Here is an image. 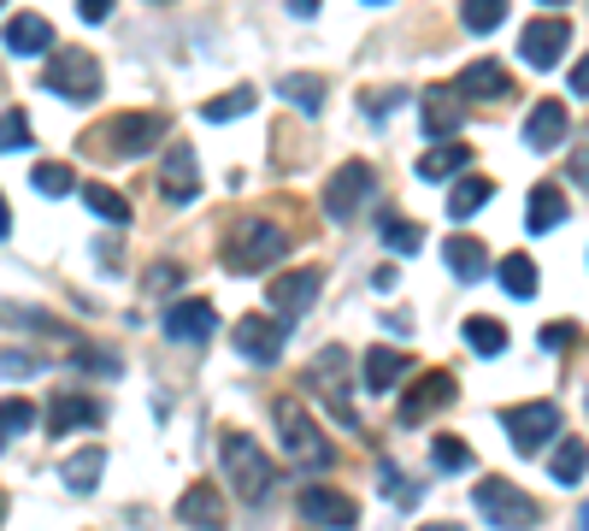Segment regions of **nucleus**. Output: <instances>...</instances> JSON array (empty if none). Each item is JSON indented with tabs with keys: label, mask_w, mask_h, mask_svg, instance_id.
<instances>
[{
	"label": "nucleus",
	"mask_w": 589,
	"mask_h": 531,
	"mask_svg": "<svg viewBox=\"0 0 589 531\" xmlns=\"http://www.w3.org/2000/svg\"><path fill=\"white\" fill-rule=\"evenodd\" d=\"M271 420H277V437H283V449L301 460V467H313V472H324L336 460V449H331V437L313 425V414H307L294 396H277L271 402Z\"/></svg>",
	"instance_id": "nucleus-1"
},
{
	"label": "nucleus",
	"mask_w": 589,
	"mask_h": 531,
	"mask_svg": "<svg viewBox=\"0 0 589 531\" xmlns=\"http://www.w3.org/2000/svg\"><path fill=\"white\" fill-rule=\"evenodd\" d=\"M218 449H224V472H231V485H236V496L242 502H266V490L277 485V467L266 455H259V443L248 437V432H224L218 437Z\"/></svg>",
	"instance_id": "nucleus-2"
},
{
	"label": "nucleus",
	"mask_w": 589,
	"mask_h": 531,
	"mask_svg": "<svg viewBox=\"0 0 589 531\" xmlns=\"http://www.w3.org/2000/svg\"><path fill=\"white\" fill-rule=\"evenodd\" d=\"M289 254V231L271 225V219H236L231 243H224V266L231 272H259L271 261H283Z\"/></svg>",
	"instance_id": "nucleus-3"
},
{
	"label": "nucleus",
	"mask_w": 589,
	"mask_h": 531,
	"mask_svg": "<svg viewBox=\"0 0 589 531\" xmlns=\"http://www.w3.org/2000/svg\"><path fill=\"white\" fill-rule=\"evenodd\" d=\"M472 502H478V513H483L495 531H531L536 520H543V502H531V496L518 490L513 478H478Z\"/></svg>",
	"instance_id": "nucleus-4"
},
{
	"label": "nucleus",
	"mask_w": 589,
	"mask_h": 531,
	"mask_svg": "<svg viewBox=\"0 0 589 531\" xmlns=\"http://www.w3.org/2000/svg\"><path fill=\"white\" fill-rule=\"evenodd\" d=\"M501 420H507L513 449H518V455H531V460H543V449H554V443H560V407H554V402L507 407Z\"/></svg>",
	"instance_id": "nucleus-5"
},
{
	"label": "nucleus",
	"mask_w": 589,
	"mask_h": 531,
	"mask_svg": "<svg viewBox=\"0 0 589 531\" xmlns=\"http://www.w3.org/2000/svg\"><path fill=\"white\" fill-rule=\"evenodd\" d=\"M42 89L60 95V100H77V107L100 100V65H95V54H83V47H72V54H54V65H47V77H42Z\"/></svg>",
	"instance_id": "nucleus-6"
},
{
	"label": "nucleus",
	"mask_w": 589,
	"mask_h": 531,
	"mask_svg": "<svg viewBox=\"0 0 589 531\" xmlns=\"http://www.w3.org/2000/svg\"><path fill=\"white\" fill-rule=\"evenodd\" d=\"M236 354L242 361H254V367H271L277 354H283V337H289V319H277V314H248V319H236Z\"/></svg>",
	"instance_id": "nucleus-7"
},
{
	"label": "nucleus",
	"mask_w": 589,
	"mask_h": 531,
	"mask_svg": "<svg viewBox=\"0 0 589 531\" xmlns=\"http://www.w3.org/2000/svg\"><path fill=\"white\" fill-rule=\"evenodd\" d=\"M366 201H372V166L366 160H349L342 171H331V183H324V213H331L336 225L354 219Z\"/></svg>",
	"instance_id": "nucleus-8"
},
{
	"label": "nucleus",
	"mask_w": 589,
	"mask_h": 531,
	"mask_svg": "<svg viewBox=\"0 0 589 531\" xmlns=\"http://www.w3.org/2000/svg\"><path fill=\"white\" fill-rule=\"evenodd\" d=\"M301 520L319 525V531H354L360 525V502L331 490V485H307L301 490Z\"/></svg>",
	"instance_id": "nucleus-9"
},
{
	"label": "nucleus",
	"mask_w": 589,
	"mask_h": 531,
	"mask_svg": "<svg viewBox=\"0 0 589 531\" xmlns=\"http://www.w3.org/2000/svg\"><path fill=\"white\" fill-rule=\"evenodd\" d=\"M165 142V118L160 113H118L113 130H107V148L118 160H136V153H153Z\"/></svg>",
	"instance_id": "nucleus-10"
},
{
	"label": "nucleus",
	"mask_w": 589,
	"mask_h": 531,
	"mask_svg": "<svg viewBox=\"0 0 589 531\" xmlns=\"http://www.w3.org/2000/svg\"><path fill=\"white\" fill-rule=\"evenodd\" d=\"M566 47H571V24H566V19H531L525 30H518V60L536 65V72L560 65Z\"/></svg>",
	"instance_id": "nucleus-11"
},
{
	"label": "nucleus",
	"mask_w": 589,
	"mask_h": 531,
	"mask_svg": "<svg viewBox=\"0 0 589 531\" xmlns=\"http://www.w3.org/2000/svg\"><path fill=\"white\" fill-rule=\"evenodd\" d=\"M319 272L313 266H294V272H277V278L266 284V307L277 319H294V314H307V307L319 301Z\"/></svg>",
	"instance_id": "nucleus-12"
},
{
	"label": "nucleus",
	"mask_w": 589,
	"mask_h": 531,
	"mask_svg": "<svg viewBox=\"0 0 589 531\" xmlns=\"http://www.w3.org/2000/svg\"><path fill=\"white\" fill-rule=\"evenodd\" d=\"M349 367H354V361H349V349H336V342H331V349H324L319 361H313V372H307V390H313V396H331L336 420L360 432V414L349 407V396H342V372H349Z\"/></svg>",
	"instance_id": "nucleus-13"
},
{
	"label": "nucleus",
	"mask_w": 589,
	"mask_h": 531,
	"mask_svg": "<svg viewBox=\"0 0 589 531\" xmlns=\"http://www.w3.org/2000/svg\"><path fill=\"white\" fill-rule=\"evenodd\" d=\"M448 402H454V379H448V372H425L419 384L401 390V407H395V420H401V425H425V420L437 414V407H448Z\"/></svg>",
	"instance_id": "nucleus-14"
},
{
	"label": "nucleus",
	"mask_w": 589,
	"mask_h": 531,
	"mask_svg": "<svg viewBox=\"0 0 589 531\" xmlns=\"http://www.w3.org/2000/svg\"><path fill=\"white\" fill-rule=\"evenodd\" d=\"M107 420V407H100L95 396H77V390H60L54 402H47V432L54 437H72V432H95V425Z\"/></svg>",
	"instance_id": "nucleus-15"
},
{
	"label": "nucleus",
	"mask_w": 589,
	"mask_h": 531,
	"mask_svg": "<svg viewBox=\"0 0 589 531\" xmlns=\"http://www.w3.org/2000/svg\"><path fill=\"white\" fill-rule=\"evenodd\" d=\"M160 331L171 342H213L218 314H213V301H171L160 314Z\"/></svg>",
	"instance_id": "nucleus-16"
},
{
	"label": "nucleus",
	"mask_w": 589,
	"mask_h": 531,
	"mask_svg": "<svg viewBox=\"0 0 589 531\" xmlns=\"http://www.w3.org/2000/svg\"><path fill=\"white\" fill-rule=\"evenodd\" d=\"M160 195L171 201V208H189V201L201 195V171H195V148L189 142H171L165 171H160Z\"/></svg>",
	"instance_id": "nucleus-17"
},
{
	"label": "nucleus",
	"mask_w": 589,
	"mask_h": 531,
	"mask_svg": "<svg viewBox=\"0 0 589 531\" xmlns=\"http://www.w3.org/2000/svg\"><path fill=\"white\" fill-rule=\"evenodd\" d=\"M566 130H571V118H566V100H536V107L525 113V142L536 153H554L566 142Z\"/></svg>",
	"instance_id": "nucleus-18"
},
{
	"label": "nucleus",
	"mask_w": 589,
	"mask_h": 531,
	"mask_svg": "<svg viewBox=\"0 0 589 531\" xmlns=\"http://www.w3.org/2000/svg\"><path fill=\"white\" fill-rule=\"evenodd\" d=\"M7 54H19V60L54 54V24H47L42 12H12L7 19Z\"/></svg>",
	"instance_id": "nucleus-19"
},
{
	"label": "nucleus",
	"mask_w": 589,
	"mask_h": 531,
	"mask_svg": "<svg viewBox=\"0 0 589 531\" xmlns=\"http://www.w3.org/2000/svg\"><path fill=\"white\" fill-rule=\"evenodd\" d=\"M507 89H513V77H507V65H501V60H472L454 77V95L460 100H501Z\"/></svg>",
	"instance_id": "nucleus-20"
},
{
	"label": "nucleus",
	"mask_w": 589,
	"mask_h": 531,
	"mask_svg": "<svg viewBox=\"0 0 589 531\" xmlns=\"http://www.w3.org/2000/svg\"><path fill=\"white\" fill-rule=\"evenodd\" d=\"M566 225V190L560 183H536L531 190V201H525V231H560Z\"/></svg>",
	"instance_id": "nucleus-21"
},
{
	"label": "nucleus",
	"mask_w": 589,
	"mask_h": 531,
	"mask_svg": "<svg viewBox=\"0 0 589 531\" xmlns=\"http://www.w3.org/2000/svg\"><path fill=\"white\" fill-rule=\"evenodd\" d=\"M178 520L195 525V531H224V502L213 485H189L183 502H178Z\"/></svg>",
	"instance_id": "nucleus-22"
},
{
	"label": "nucleus",
	"mask_w": 589,
	"mask_h": 531,
	"mask_svg": "<svg viewBox=\"0 0 589 531\" xmlns=\"http://www.w3.org/2000/svg\"><path fill=\"white\" fill-rule=\"evenodd\" d=\"M442 261H448V272H454L460 284H478L483 272H490V248H483L478 236H448V243H442Z\"/></svg>",
	"instance_id": "nucleus-23"
},
{
	"label": "nucleus",
	"mask_w": 589,
	"mask_h": 531,
	"mask_svg": "<svg viewBox=\"0 0 589 531\" xmlns=\"http://www.w3.org/2000/svg\"><path fill=\"white\" fill-rule=\"evenodd\" d=\"M360 367H366V390H372V396H389V390L401 384V372H407V361L389 349V342L366 349V354H360Z\"/></svg>",
	"instance_id": "nucleus-24"
},
{
	"label": "nucleus",
	"mask_w": 589,
	"mask_h": 531,
	"mask_svg": "<svg viewBox=\"0 0 589 531\" xmlns=\"http://www.w3.org/2000/svg\"><path fill=\"white\" fill-rule=\"evenodd\" d=\"M465 166H472V148L465 142H437L419 160V178L425 183H448V178H465Z\"/></svg>",
	"instance_id": "nucleus-25"
},
{
	"label": "nucleus",
	"mask_w": 589,
	"mask_h": 531,
	"mask_svg": "<svg viewBox=\"0 0 589 531\" xmlns=\"http://www.w3.org/2000/svg\"><path fill=\"white\" fill-rule=\"evenodd\" d=\"M100 472H107V449H77V455L60 467V478H65V490H72V496H95Z\"/></svg>",
	"instance_id": "nucleus-26"
},
{
	"label": "nucleus",
	"mask_w": 589,
	"mask_h": 531,
	"mask_svg": "<svg viewBox=\"0 0 589 531\" xmlns=\"http://www.w3.org/2000/svg\"><path fill=\"white\" fill-rule=\"evenodd\" d=\"M548 472H554V485H583V472H589V449L578 437H560L554 443V455H548Z\"/></svg>",
	"instance_id": "nucleus-27"
},
{
	"label": "nucleus",
	"mask_w": 589,
	"mask_h": 531,
	"mask_svg": "<svg viewBox=\"0 0 589 531\" xmlns=\"http://www.w3.org/2000/svg\"><path fill=\"white\" fill-rule=\"evenodd\" d=\"M490 195H495V183L478 178V171H465V178H454V190H448V219H472Z\"/></svg>",
	"instance_id": "nucleus-28"
},
{
	"label": "nucleus",
	"mask_w": 589,
	"mask_h": 531,
	"mask_svg": "<svg viewBox=\"0 0 589 531\" xmlns=\"http://www.w3.org/2000/svg\"><path fill=\"white\" fill-rule=\"evenodd\" d=\"M83 208H89L100 225H130V201L113 190V183H83Z\"/></svg>",
	"instance_id": "nucleus-29"
},
{
	"label": "nucleus",
	"mask_w": 589,
	"mask_h": 531,
	"mask_svg": "<svg viewBox=\"0 0 589 531\" xmlns=\"http://www.w3.org/2000/svg\"><path fill=\"white\" fill-rule=\"evenodd\" d=\"M254 100H259V89H254V83H236L231 95H213V100H206V107H201V118H206V125H231V118L254 113Z\"/></svg>",
	"instance_id": "nucleus-30"
},
{
	"label": "nucleus",
	"mask_w": 589,
	"mask_h": 531,
	"mask_svg": "<svg viewBox=\"0 0 589 531\" xmlns=\"http://www.w3.org/2000/svg\"><path fill=\"white\" fill-rule=\"evenodd\" d=\"M454 125H460L454 95H448V89H425V130L442 142V136H454Z\"/></svg>",
	"instance_id": "nucleus-31"
},
{
	"label": "nucleus",
	"mask_w": 589,
	"mask_h": 531,
	"mask_svg": "<svg viewBox=\"0 0 589 531\" xmlns=\"http://www.w3.org/2000/svg\"><path fill=\"white\" fill-rule=\"evenodd\" d=\"M460 24L472 36H490L495 24H507V0H460Z\"/></svg>",
	"instance_id": "nucleus-32"
},
{
	"label": "nucleus",
	"mask_w": 589,
	"mask_h": 531,
	"mask_svg": "<svg viewBox=\"0 0 589 531\" xmlns=\"http://www.w3.org/2000/svg\"><path fill=\"white\" fill-rule=\"evenodd\" d=\"M495 272H501V289H507L513 301H531V296H536V266L525 261V254H507Z\"/></svg>",
	"instance_id": "nucleus-33"
},
{
	"label": "nucleus",
	"mask_w": 589,
	"mask_h": 531,
	"mask_svg": "<svg viewBox=\"0 0 589 531\" xmlns=\"http://www.w3.org/2000/svg\"><path fill=\"white\" fill-rule=\"evenodd\" d=\"M465 342H472L483 361H495V354H507V325L501 319H465Z\"/></svg>",
	"instance_id": "nucleus-34"
},
{
	"label": "nucleus",
	"mask_w": 589,
	"mask_h": 531,
	"mask_svg": "<svg viewBox=\"0 0 589 531\" xmlns=\"http://www.w3.org/2000/svg\"><path fill=\"white\" fill-rule=\"evenodd\" d=\"M277 95H283L289 107H301V113H319L324 107V83L319 77H277Z\"/></svg>",
	"instance_id": "nucleus-35"
},
{
	"label": "nucleus",
	"mask_w": 589,
	"mask_h": 531,
	"mask_svg": "<svg viewBox=\"0 0 589 531\" xmlns=\"http://www.w3.org/2000/svg\"><path fill=\"white\" fill-rule=\"evenodd\" d=\"M0 420H7V449H19V437L24 432H36V402H24V396H7V407H0Z\"/></svg>",
	"instance_id": "nucleus-36"
},
{
	"label": "nucleus",
	"mask_w": 589,
	"mask_h": 531,
	"mask_svg": "<svg viewBox=\"0 0 589 531\" xmlns=\"http://www.w3.org/2000/svg\"><path fill=\"white\" fill-rule=\"evenodd\" d=\"M430 460H437L442 472H472V449H465V437H437V443H430Z\"/></svg>",
	"instance_id": "nucleus-37"
},
{
	"label": "nucleus",
	"mask_w": 589,
	"mask_h": 531,
	"mask_svg": "<svg viewBox=\"0 0 589 531\" xmlns=\"http://www.w3.org/2000/svg\"><path fill=\"white\" fill-rule=\"evenodd\" d=\"M377 485H384V496H389L395 508H413V502H419V485H413L407 472H395V467H377Z\"/></svg>",
	"instance_id": "nucleus-38"
},
{
	"label": "nucleus",
	"mask_w": 589,
	"mask_h": 531,
	"mask_svg": "<svg viewBox=\"0 0 589 531\" xmlns=\"http://www.w3.org/2000/svg\"><path fill=\"white\" fill-rule=\"evenodd\" d=\"M419 243H425L419 225H407V219H384V248H395V254H419Z\"/></svg>",
	"instance_id": "nucleus-39"
},
{
	"label": "nucleus",
	"mask_w": 589,
	"mask_h": 531,
	"mask_svg": "<svg viewBox=\"0 0 589 531\" xmlns=\"http://www.w3.org/2000/svg\"><path fill=\"white\" fill-rule=\"evenodd\" d=\"M30 183H36L42 195H72V166H60V160H47L30 171Z\"/></svg>",
	"instance_id": "nucleus-40"
},
{
	"label": "nucleus",
	"mask_w": 589,
	"mask_h": 531,
	"mask_svg": "<svg viewBox=\"0 0 589 531\" xmlns=\"http://www.w3.org/2000/svg\"><path fill=\"white\" fill-rule=\"evenodd\" d=\"M36 136H30V118H24V107H7V153H19V148H30Z\"/></svg>",
	"instance_id": "nucleus-41"
},
{
	"label": "nucleus",
	"mask_w": 589,
	"mask_h": 531,
	"mask_svg": "<svg viewBox=\"0 0 589 531\" xmlns=\"http://www.w3.org/2000/svg\"><path fill=\"white\" fill-rule=\"evenodd\" d=\"M407 100V89H377V95H366V113L372 118H384V113H395Z\"/></svg>",
	"instance_id": "nucleus-42"
},
{
	"label": "nucleus",
	"mask_w": 589,
	"mask_h": 531,
	"mask_svg": "<svg viewBox=\"0 0 589 531\" xmlns=\"http://www.w3.org/2000/svg\"><path fill=\"white\" fill-rule=\"evenodd\" d=\"M536 342H543V349H571V342H578V331H571V325L560 319V325H548V331L536 337Z\"/></svg>",
	"instance_id": "nucleus-43"
},
{
	"label": "nucleus",
	"mask_w": 589,
	"mask_h": 531,
	"mask_svg": "<svg viewBox=\"0 0 589 531\" xmlns=\"http://www.w3.org/2000/svg\"><path fill=\"white\" fill-rule=\"evenodd\" d=\"M42 361H30V354H19V349H7V379H30Z\"/></svg>",
	"instance_id": "nucleus-44"
},
{
	"label": "nucleus",
	"mask_w": 589,
	"mask_h": 531,
	"mask_svg": "<svg viewBox=\"0 0 589 531\" xmlns=\"http://www.w3.org/2000/svg\"><path fill=\"white\" fill-rule=\"evenodd\" d=\"M77 12H83V19H89V24H100V19H107V12H113V0H77Z\"/></svg>",
	"instance_id": "nucleus-45"
},
{
	"label": "nucleus",
	"mask_w": 589,
	"mask_h": 531,
	"mask_svg": "<svg viewBox=\"0 0 589 531\" xmlns=\"http://www.w3.org/2000/svg\"><path fill=\"white\" fill-rule=\"evenodd\" d=\"M571 95H583V100H589V54L571 65Z\"/></svg>",
	"instance_id": "nucleus-46"
},
{
	"label": "nucleus",
	"mask_w": 589,
	"mask_h": 531,
	"mask_svg": "<svg viewBox=\"0 0 589 531\" xmlns=\"http://www.w3.org/2000/svg\"><path fill=\"white\" fill-rule=\"evenodd\" d=\"M384 331L407 342V337H413V319H407V314H384Z\"/></svg>",
	"instance_id": "nucleus-47"
},
{
	"label": "nucleus",
	"mask_w": 589,
	"mask_h": 531,
	"mask_svg": "<svg viewBox=\"0 0 589 531\" xmlns=\"http://www.w3.org/2000/svg\"><path fill=\"white\" fill-rule=\"evenodd\" d=\"M183 284V266H160L153 272V289H178Z\"/></svg>",
	"instance_id": "nucleus-48"
},
{
	"label": "nucleus",
	"mask_w": 589,
	"mask_h": 531,
	"mask_svg": "<svg viewBox=\"0 0 589 531\" xmlns=\"http://www.w3.org/2000/svg\"><path fill=\"white\" fill-rule=\"evenodd\" d=\"M571 178H578V183H583V190H589V148L578 153V160H571Z\"/></svg>",
	"instance_id": "nucleus-49"
},
{
	"label": "nucleus",
	"mask_w": 589,
	"mask_h": 531,
	"mask_svg": "<svg viewBox=\"0 0 589 531\" xmlns=\"http://www.w3.org/2000/svg\"><path fill=\"white\" fill-rule=\"evenodd\" d=\"M289 12H294V19H313V12H319V0H289Z\"/></svg>",
	"instance_id": "nucleus-50"
},
{
	"label": "nucleus",
	"mask_w": 589,
	"mask_h": 531,
	"mask_svg": "<svg viewBox=\"0 0 589 531\" xmlns=\"http://www.w3.org/2000/svg\"><path fill=\"white\" fill-rule=\"evenodd\" d=\"M419 531H460L454 520H437V525H419Z\"/></svg>",
	"instance_id": "nucleus-51"
},
{
	"label": "nucleus",
	"mask_w": 589,
	"mask_h": 531,
	"mask_svg": "<svg viewBox=\"0 0 589 531\" xmlns=\"http://www.w3.org/2000/svg\"><path fill=\"white\" fill-rule=\"evenodd\" d=\"M578 525H583V531H589V502H583V513H578Z\"/></svg>",
	"instance_id": "nucleus-52"
},
{
	"label": "nucleus",
	"mask_w": 589,
	"mask_h": 531,
	"mask_svg": "<svg viewBox=\"0 0 589 531\" xmlns=\"http://www.w3.org/2000/svg\"><path fill=\"white\" fill-rule=\"evenodd\" d=\"M543 7H566V0H543Z\"/></svg>",
	"instance_id": "nucleus-53"
},
{
	"label": "nucleus",
	"mask_w": 589,
	"mask_h": 531,
	"mask_svg": "<svg viewBox=\"0 0 589 531\" xmlns=\"http://www.w3.org/2000/svg\"><path fill=\"white\" fill-rule=\"evenodd\" d=\"M372 7H384V0H372Z\"/></svg>",
	"instance_id": "nucleus-54"
},
{
	"label": "nucleus",
	"mask_w": 589,
	"mask_h": 531,
	"mask_svg": "<svg viewBox=\"0 0 589 531\" xmlns=\"http://www.w3.org/2000/svg\"><path fill=\"white\" fill-rule=\"evenodd\" d=\"M583 402H589V390H583Z\"/></svg>",
	"instance_id": "nucleus-55"
}]
</instances>
